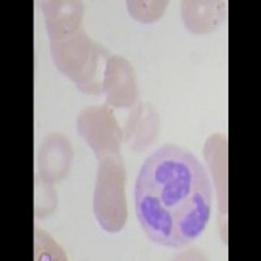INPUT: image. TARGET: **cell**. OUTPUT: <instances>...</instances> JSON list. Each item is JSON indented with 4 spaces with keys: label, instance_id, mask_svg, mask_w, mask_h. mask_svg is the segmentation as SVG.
<instances>
[{
    "label": "cell",
    "instance_id": "4",
    "mask_svg": "<svg viewBox=\"0 0 261 261\" xmlns=\"http://www.w3.org/2000/svg\"><path fill=\"white\" fill-rule=\"evenodd\" d=\"M76 127L98 161L109 155L120 154L123 130L107 105L84 109L79 114Z\"/></svg>",
    "mask_w": 261,
    "mask_h": 261
},
{
    "label": "cell",
    "instance_id": "12",
    "mask_svg": "<svg viewBox=\"0 0 261 261\" xmlns=\"http://www.w3.org/2000/svg\"><path fill=\"white\" fill-rule=\"evenodd\" d=\"M34 260L38 261H62L68 260L64 249L60 247L50 232L37 228L34 230Z\"/></svg>",
    "mask_w": 261,
    "mask_h": 261
},
{
    "label": "cell",
    "instance_id": "2",
    "mask_svg": "<svg viewBox=\"0 0 261 261\" xmlns=\"http://www.w3.org/2000/svg\"><path fill=\"white\" fill-rule=\"evenodd\" d=\"M50 53L58 71L80 92L92 95L103 93L105 69L111 55L84 28L63 41H50Z\"/></svg>",
    "mask_w": 261,
    "mask_h": 261
},
{
    "label": "cell",
    "instance_id": "9",
    "mask_svg": "<svg viewBox=\"0 0 261 261\" xmlns=\"http://www.w3.org/2000/svg\"><path fill=\"white\" fill-rule=\"evenodd\" d=\"M205 160L218 193V206L222 225L227 222V137L221 134L212 135L205 144Z\"/></svg>",
    "mask_w": 261,
    "mask_h": 261
},
{
    "label": "cell",
    "instance_id": "8",
    "mask_svg": "<svg viewBox=\"0 0 261 261\" xmlns=\"http://www.w3.org/2000/svg\"><path fill=\"white\" fill-rule=\"evenodd\" d=\"M161 118L150 102H139L130 109L123 129V140L135 153L146 150L160 134Z\"/></svg>",
    "mask_w": 261,
    "mask_h": 261
},
{
    "label": "cell",
    "instance_id": "3",
    "mask_svg": "<svg viewBox=\"0 0 261 261\" xmlns=\"http://www.w3.org/2000/svg\"><path fill=\"white\" fill-rule=\"evenodd\" d=\"M125 180L127 171L122 154L98 161L93 212L99 226L110 234L122 231L127 222Z\"/></svg>",
    "mask_w": 261,
    "mask_h": 261
},
{
    "label": "cell",
    "instance_id": "1",
    "mask_svg": "<svg viewBox=\"0 0 261 261\" xmlns=\"http://www.w3.org/2000/svg\"><path fill=\"white\" fill-rule=\"evenodd\" d=\"M212 204L208 170L188 149L165 144L144 161L135 186V211L153 243L190 246L205 231Z\"/></svg>",
    "mask_w": 261,
    "mask_h": 261
},
{
    "label": "cell",
    "instance_id": "5",
    "mask_svg": "<svg viewBox=\"0 0 261 261\" xmlns=\"http://www.w3.org/2000/svg\"><path fill=\"white\" fill-rule=\"evenodd\" d=\"M103 93L107 103L120 109H132L139 102L140 92L134 65L120 55H111L103 76Z\"/></svg>",
    "mask_w": 261,
    "mask_h": 261
},
{
    "label": "cell",
    "instance_id": "11",
    "mask_svg": "<svg viewBox=\"0 0 261 261\" xmlns=\"http://www.w3.org/2000/svg\"><path fill=\"white\" fill-rule=\"evenodd\" d=\"M58 208L57 191L54 184L46 183L39 176L34 181V216L38 220H43L51 216Z\"/></svg>",
    "mask_w": 261,
    "mask_h": 261
},
{
    "label": "cell",
    "instance_id": "13",
    "mask_svg": "<svg viewBox=\"0 0 261 261\" xmlns=\"http://www.w3.org/2000/svg\"><path fill=\"white\" fill-rule=\"evenodd\" d=\"M125 4H127L130 17L144 24H150L160 20L161 17H163L169 7V2H162V0H158V2H129L128 0Z\"/></svg>",
    "mask_w": 261,
    "mask_h": 261
},
{
    "label": "cell",
    "instance_id": "10",
    "mask_svg": "<svg viewBox=\"0 0 261 261\" xmlns=\"http://www.w3.org/2000/svg\"><path fill=\"white\" fill-rule=\"evenodd\" d=\"M226 2H183L181 20L192 34H209L226 18Z\"/></svg>",
    "mask_w": 261,
    "mask_h": 261
},
{
    "label": "cell",
    "instance_id": "7",
    "mask_svg": "<svg viewBox=\"0 0 261 261\" xmlns=\"http://www.w3.org/2000/svg\"><path fill=\"white\" fill-rule=\"evenodd\" d=\"M50 41H63L81 29L85 6L79 0L38 2Z\"/></svg>",
    "mask_w": 261,
    "mask_h": 261
},
{
    "label": "cell",
    "instance_id": "6",
    "mask_svg": "<svg viewBox=\"0 0 261 261\" xmlns=\"http://www.w3.org/2000/svg\"><path fill=\"white\" fill-rule=\"evenodd\" d=\"M73 155V146L68 137L60 132L48 134L43 137L38 150V176L46 183H60L71 171Z\"/></svg>",
    "mask_w": 261,
    "mask_h": 261
}]
</instances>
